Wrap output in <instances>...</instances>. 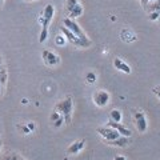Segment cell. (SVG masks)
<instances>
[{
	"instance_id": "cell-36",
	"label": "cell",
	"mask_w": 160,
	"mask_h": 160,
	"mask_svg": "<svg viewBox=\"0 0 160 160\" xmlns=\"http://www.w3.org/2000/svg\"><path fill=\"white\" fill-rule=\"evenodd\" d=\"M159 20H160V16H159Z\"/></svg>"
},
{
	"instance_id": "cell-8",
	"label": "cell",
	"mask_w": 160,
	"mask_h": 160,
	"mask_svg": "<svg viewBox=\"0 0 160 160\" xmlns=\"http://www.w3.org/2000/svg\"><path fill=\"white\" fill-rule=\"evenodd\" d=\"M107 126L108 127H111V128H113V129H116V131L120 133V136H126V138H131V131L126 127V126H123L122 123H115V122H109L107 123Z\"/></svg>"
},
{
	"instance_id": "cell-4",
	"label": "cell",
	"mask_w": 160,
	"mask_h": 160,
	"mask_svg": "<svg viewBox=\"0 0 160 160\" xmlns=\"http://www.w3.org/2000/svg\"><path fill=\"white\" fill-rule=\"evenodd\" d=\"M133 119H135V126L140 133H144L148 128V123L146 119V115L142 111H135L133 112Z\"/></svg>"
},
{
	"instance_id": "cell-31",
	"label": "cell",
	"mask_w": 160,
	"mask_h": 160,
	"mask_svg": "<svg viewBox=\"0 0 160 160\" xmlns=\"http://www.w3.org/2000/svg\"><path fill=\"white\" fill-rule=\"evenodd\" d=\"M0 147H2V139H0Z\"/></svg>"
},
{
	"instance_id": "cell-22",
	"label": "cell",
	"mask_w": 160,
	"mask_h": 160,
	"mask_svg": "<svg viewBox=\"0 0 160 160\" xmlns=\"http://www.w3.org/2000/svg\"><path fill=\"white\" fill-rule=\"evenodd\" d=\"M159 16H160V12L159 11H155V12H149L148 13V18L151 22H156V20H159Z\"/></svg>"
},
{
	"instance_id": "cell-26",
	"label": "cell",
	"mask_w": 160,
	"mask_h": 160,
	"mask_svg": "<svg viewBox=\"0 0 160 160\" xmlns=\"http://www.w3.org/2000/svg\"><path fill=\"white\" fill-rule=\"evenodd\" d=\"M152 92H153V93L156 95V96L160 99V88H159V87H158V88H153V89H152Z\"/></svg>"
},
{
	"instance_id": "cell-34",
	"label": "cell",
	"mask_w": 160,
	"mask_h": 160,
	"mask_svg": "<svg viewBox=\"0 0 160 160\" xmlns=\"http://www.w3.org/2000/svg\"><path fill=\"white\" fill-rule=\"evenodd\" d=\"M0 6H2V0H0Z\"/></svg>"
},
{
	"instance_id": "cell-14",
	"label": "cell",
	"mask_w": 160,
	"mask_h": 160,
	"mask_svg": "<svg viewBox=\"0 0 160 160\" xmlns=\"http://www.w3.org/2000/svg\"><path fill=\"white\" fill-rule=\"evenodd\" d=\"M83 15V7L80 6V4H76L71 11L68 12V16H69V19H76V18H79V16H82Z\"/></svg>"
},
{
	"instance_id": "cell-27",
	"label": "cell",
	"mask_w": 160,
	"mask_h": 160,
	"mask_svg": "<svg viewBox=\"0 0 160 160\" xmlns=\"http://www.w3.org/2000/svg\"><path fill=\"white\" fill-rule=\"evenodd\" d=\"M113 160H127L124 156H122V155H118V156H115V159Z\"/></svg>"
},
{
	"instance_id": "cell-24",
	"label": "cell",
	"mask_w": 160,
	"mask_h": 160,
	"mask_svg": "<svg viewBox=\"0 0 160 160\" xmlns=\"http://www.w3.org/2000/svg\"><path fill=\"white\" fill-rule=\"evenodd\" d=\"M26 126L28 127V129H29L31 132H33V131H35V128H36V126H35V123H33V122H28Z\"/></svg>"
},
{
	"instance_id": "cell-28",
	"label": "cell",
	"mask_w": 160,
	"mask_h": 160,
	"mask_svg": "<svg viewBox=\"0 0 160 160\" xmlns=\"http://www.w3.org/2000/svg\"><path fill=\"white\" fill-rule=\"evenodd\" d=\"M22 103L24 104V106H26V104H28V99H23V100H22Z\"/></svg>"
},
{
	"instance_id": "cell-7",
	"label": "cell",
	"mask_w": 160,
	"mask_h": 160,
	"mask_svg": "<svg viewBox=\"0 0 160 160\" xmlns=\"http://www.w3.org/2000/svg\"><path fill=\"white\" fill-rule=\"evenodd\" d=\"M42 56H43V60L46 62V64L49 66V67H55V66H58V64L60 63V58L58 56L56 53L48 51V49H44Z\"/></svg>"
},
{
	"instance_id": "cell-5",
	"label": "cell",
	"mask_w": 160,
	"mask_h": 160,
	"mask_svg": "<svg viewBox=\"0 0 160 160\" xmlns=\"http://www.w3.org/2000/svg\"><path fill=\"white\" fill-rule=\"evenodd\" d=\"M98 133L102 136L106 142H111V140H115V139H118L120 136V133L116 131V129H113L111 127H99L98 129Z\"/></svg>"
},
{
	"instance_id": "cell-12",
	"label": "cell",
	"mask_w": 160,
	"mask_h": 160,
	"mask_svg": "<svg viewBox=\"0 0 160 160\" xmlns=\"http://www.w3.org/2000/svg\"><path fill=\"white\" fill-rule=\"evenodd\" d=\"M120 38H122V40L123 42H126V43H131V42H135V40H136L135 33H132L131 31H128V29H123L122 33H120Z\"/></svg>"
},
{
	"instance_id": "cell-3",
	"label": "cell",
	"mask_w": 160,
	"mask_h": 160,
	"mask_svg": "<svg viewBox=\"0 0 160 160\" xmlns=\"http://www.w3.org/2000/svg\"><path fill=\"white\" fill-rule=\"evenodd\" d=\"M64 27H66L67 29H69L73 35H76L78 38H80L82 40H86V42H88V38H87V35L83 32V29L80 28V26L79 24L75 22V20H72V19H69V18H66L64 19V24H63Z\"/></svg>"
},
{
	"instance_id": "cell-6",
	"label": "cell",
	"mask_w": 160,
	"mask_h": 160,
	"mask_svg": "<svg viewBox=\"0 0 160 160\" xmlns=\"http://www.w3.org/2000/svg\"><path fill=\"white\" fill-rule=\"evenodd\" d=\"M109 99H111L109 93H108L107 91H104V89H100V91H98L96 93L93 95V102H95V104H96L98 107H100V108L108 106Z\"/></svg>"
},
{
	"instance_id": "cell-9",
	"label": "cell",
	"mask_w": 160,
	"mask_h": 160,
	"mask_svg": "<svg viewBox=\"0 0 160 160\" xmlns=\"http://www.w3.org/2000/svg\"><path fill=\"white\" fill-rule=\"evenodd\" d=\"M86 147V140H79V142H73L71 146L67 148V155H78L79 152L83 151V148Z\"/></svg>"
},
{
	"instance_id": "cell-15",
	"label": "cell",
	"mask_w": 160,
	"mask_h": 160,
	"mask_svg": "<svg viewBox=\"0 0 160 160\" xmlns=\"http://www.w3.org/2000/svg\"><path fill=\"white\" fill-rule=\"evenodd\" d=\"M123 119V115H122V111L120 109H112L109 112V120L111 122H115V123H120Z\"/></svg>"
},
{
	"instance_id": "cell-33",
	"label": "cell",
	"mask_w": 160,
	"mask_h": 160,
	"mask_svg": "<svg viewBox=\"0 0 160 160\" xmlns=\"http://www.w3.org/2000/svg\"><path fill=\"white\" fill-rule=\"evenodd\" d=\"M19 160H24V159H23V158H20V159H19Z\"/></svg>"
},
{
	"instance_id": "cell-38",
	"label": "cell",
	"mask_w": 160,
	"mask_h": 160,
	"mask_svg": "<svg viewBox=\"0 0 160 160\" xmlns=\"http://www.w3.org/2000/svg\"><path fill=\"white\" fill-rule=\"evenodd\" d=\"M0 160H2V159H0Z\"/></svg>"
},
{
	"instance_id": "cell-25",
	"label": "cell",
	"mask_w": 160,
	"mask_h": 160,
	"mask_svg": "<svg viewBox=\"0 0 160 160\" xmlns=\"http://www.w3.org/2000/svg\"><path fill=\"white\" fill-rule=\"evenodd\" d=\"M20 128H22V131L24 132V135H28V133H31V131H29V129H28V127H27V126H22Z\"/></svg>"
},
{
	"instance_id": "cell-10",
	"label": "cell",
	"mask_w": 160,
	"mask_h": 160,
	"mask_svg": "<svg viewBox=\"0 0 160 160\" xmlns=\"http://www.w3.org/2000/svg\"><path fill=\"white\" fill-rule=\"evenodd\" d=\"M113 67L116 68V69H119V71L124 72V73H131V72H132L131 67H129L127 63H124L122 59H119V58L113 59Z\"/></svg>"
},
{
	"instance_id": "cell-20",
	"label": "cell",
	"mask_w": 160,
	"mask_h": 160,
	"mask_svg": "<svg viewBox=\"0 0 160 160\" xmlns=\"http://www.w3.org/2000/svg\"><path fill=\"white\" fill-rule=\"evenodd\" d=\"M66 4H67V11L69 12L76 4H79V2L78 0H66Z\"/></svg>"
},
{
	"instance_id": "cell-30",
	"label": "cell",
	"mask_w": 160,
	"mask_h": 160,
	"mask_svg": "<svg viewBox=\"0 0 160 160\" xmlns=\"http://www.w3.org/2000/svg\"><path fill=\"white\" fill-rule=\"evenodd\" d=\"M2 88H3V86H2V83H0V95H2Z\"/></svg>"
},
{
	"instance_id": "cell-32",
	"label": "cell",
	"mask_w": 160,
	"mask_h": 160,
	"mask_svg": "<svg viewBox=\"0 0 160 160\" xmlns=\"http://www.w3.org/2000/svg\"><path fill=\"white\" fill-rule=\"evenodd\" d=\"M27 2H33V0H27Z\"/></svg>"
},
{
	"instance_id": "cell-35",
	"label": "cell",
	"mask_w": 160,
	"mask_h": 160,
	"mask_svg": "<svg viewBox=\"0 0 160 160\" xmlns=\"http://www.w3.org/2000/svg\"><path fill=\"white\" fill-rule=\"evenodd\" d=\"M3 2H4V0H2V3H3Z\"/></svg>"
},
{
	"instance_id": "cell-13",
	"label": "cell",
	"mask_w": 160,
	"mask_h": 160,
	"mask_svg": "<svg viewBox=\"0 0 160 160\" xmlns=\"http://www.w3.org/2000/svg\"><path fill=\"white\" fill-rule=\"evenodd\" d=\"M53 15H55V8H53V6H52V4H47L46 8H44V11H43V18L47 19V20H49V22H52Z\"/></svg>"
},
{
	"instance_id": "cell-23",
	"label": "cell",
	"mask_w": 160,
	"mask_h": 160,
	"mask_svg": "<svg viewBox=\"0 0 160 160\" xmlns=\"http://www.w3.org/2000/svg\"><path fill=\"white\" fill-rule=\"evenodd\" d=\"M63 124H64V118L60 116V118L56 120V122L53 123V128H60V127L63 126Z\"/></svg>"
},
{
	"instance_id": "cell-19",
	"label": "cell",
	"mask_w": 160,
	"mask_h": 160,
	"mask_svg": "<svg viewBox=\"0 0 160 160\" xmlns=\"http://www.w3.org/2000/svg\"><path fill=\"white\" fill-rule=\"evenodd\" d=\"M66 42H67V39L64 38V36H62V35H58V36L55 38V43H56V46H59V47L64 46V44H66Z\"/></svg>"
},
{
	"instance_id": "cell-16",
	"label": "cell",
	"mask_w": 160,
	"mask_h": 160,
	"mask_svg": "<svg viewBox=\"0 0 160 160\" xmlns=\"http://www.w3.org/2000/svg\"><path fill=\"white\" fill-rule=\"evenodd\" d=\"M147 12H155V11H159L160 12V0H153L152 3H149L148 6L146 7Z\"/></svg>"
},
{
	"instance_id": "cell-29",
	"label": "cell",
	"mask_w": 160,
	"mask_h": 160,
	"mask_svg": "<svg viewBox=\"0 0 160 160\" xmlns=\"http://www.w3.org/2000/svg\"><path fill=\"white\" fill-rule=\"evenodd\" d=\"M2 63H3V59H2V55H0V66H2Z\"/></svg>"
},
{
	"instance_id": "cell-17",
	"label": "cell",
	"mask_w": 160,
	"mask_h": 160,
	"mask_svg": "<svg viewBox=\"0 0 160 160\" xmlns=\"http://www.w3.org/2000/svg\"><path fill=\"white\" fill-rule=\"evenodd\" d=\"M47 39H48V28H43L42 32H40V36H39V42L43 44L47 42Z\"/></svg>"
},
{
	"instance_id": "cell-2",
	"label": "cell",
	"mask_w": 160,
	"mask_h": 160,
	"mask_svg": "<svg viewBox=\"0 0 160 160\" xmlns=\"http://www.w3.org/2000/svg\"><path fill=\"white\" fill-rule=\"evenodd\" d=\"M60 31L63 32L64 35V38H66L69 43H72L73 46H76V47H80V48H88V47H91L92 46V42L91 40H88V42H86V40H82L80 38H78L76 35H73L69 29H67L66 27H60Z\"/></svg>"
},
{
	"instance_id": "cell-11",
	"label": "cell",
	"mask_w": 160,
	"mask_h": 160,
	"mask_svg": "<svg viewBox=\"0 0 160 160\" xmlns=\"http://www.w3.org/2000/svg\"><path fill=\"white\" fill-rule=\"evenodd\" d=\"M108 146H112V147H127L129 144V138L126 136H119L118 139L111 140V142H107Z\"/></svg>"
},
{
	"instance_id": "cell-21",
	"label": "cell",
	"mask_w": 160,
	"mask_h": 160,
	"mask_svg": "<svg viewBox=\"0 0 160 160\" xmlns=\"http://www.w3.org/2000/svg\"><path fill=\"white\" fill-rule=\"evenodd\" d=\"M60 116H62V115H60V113L56 111V109H55V111H52L51 115H49V120H51V123H55Z\"/></svg>"
},
{
	"instance_id": "cell-1",
	"label": "cell",
	"mask_w": 160,
	"mask_h": 160,
	"mask_svg": "<svg viewBox=\"0 0 160 160\" xmlns=\"http://www.w3.org/2000/svg\"><path fill=\"white\" fill-rule=\"evenodd\" d=\"M72 108H73V102L71 96H67L66 99L60 100L55 106V109L64 118V123L67 124H69L72 120Z\"/></svg>"
},
{
	"instance_id": "cell-39",
	"label": "cell",
	"mask_w": 160,
	"mask_h": 160,
	"mask_svg": "<svg viewBox=\"0 0 160 160\" xmlns=\"http://www.w3.org/2000/svg\"><path fill=\"white\" fill-rule=\"evenodd\" d=\"M159 88H160V87H159Z\"/></svg>"
},
{
	"instance_id": "cell-37",
	"label": "cell",
	"mask_w": 160,
	"mask_h": 160,
	"mask_svg": "<svg viewBox=\"0 0 160 160\" xmlns=\"http://www.w3.org/2000/svg\"><path fill=\"white\" fill-rule=\"evenodd\" d=\"M140 2H143V0H140Z\"/></svg>"
},
{
	"instance_id": "cell-18",
	"label": "cell",
	"mask_w": 160,
	"mask_h": 160,
	"mask_svg": "<svg viewBox=\"0 0 160 160\" xmlns=\"http://www.w3.org/2000/svg\"><path fill=\"white\" fill-rule=\"evenodd\" d=\"M86 82L88 84H93L96 82V73L95 72H87L86 73Z\"/></svg>"
}]
</instances>
